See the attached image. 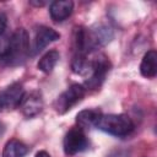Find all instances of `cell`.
Masks as SVG:
<instances>
[{
    "mask_svg": "<svg viewBox=\"0 0 157 157\" xmlns=\"http://www.w3.org/2000/svg\"><path fill=\"white\" fill-rule=\"evenodd\" d=\"M94 128L115 137H125L134 131L135 124L125 114H101Z\"/></svg>",
    "mask_w": 157,
    "mask_h": 157,
    "instance_id": "cell-1",
    "label": "cell"
},
{
    "mask_svg": "<svg viewBox=\"0 0 157 157\" xmlns=\"http://www.w3.org/2000/svg\"><path fill=\"white\" fill-rule=\"evenodd\" d=\"M29 55V37L26 29L17 28L10 36L9 52L6 56V61L11 65L21 64Z\"/></svg>",
    "mask_w": 157,
    "mask_h": 157,
    "instance_id": "cell-2",
    "label": "cell"
},
{
    "mask_svg": "<svg viewBox=\"0 0 157 157\" xmlns=\"http://www.w3.org/2000/svg\"><path fill=\"white\" fill-rule=\"evenodd\" d=\"M109 69H110V63L104 54H98L96 58L91 59L90 71L87 74V77L83 85L85 88L97 90L103 83L107 74L109 72Z\"/></svg>",
    "mask_w": 157,
    "mask_h": 157,
    "instance_id": "cell-3",
    "label": "cell"
},
{
    "mask_svg": "<svg viewBox=\"0 0 157 157\" xmlns=\"http://www.w3.org/2000/svg\"><path fill=\"white\" fill-rule=\"evenodd\" d=\"M86 94V88L83 85L72 83L66 91H64L55 101L54 108L59 114H65L75 104H77Z\"/></svg>",
    "mask_w": 157,
    "mask_h": 157,
    "instance_id": "cell-4",
    "label": "cell"
},
{
    "mask_svg": "<svg viewBox=\"0 0 157 157\" xmlns=\"http://www.w3.org/2000/svg\"><path fill=\"white\" fill-rule=\"evenodd\" d=\"M64 152L67 156H75L80 152H83L88 148L90 146V141L85 134V131L82 129L77 128H72L70 129L65 137H64Z\"/></svg>",
    "mask_w": 157,
    "mask_h": 157,
    "instance_id": "cell-5",
    "label": "cell"
},
{
    "mask_svg": "<svg viewBox=\"0 0 157 157\" xmlns=\"http://www.w3.org/2000/svg\"><path fill=\"white\" fill-rule=\"evenodd\" d=\"M20 108H21L23 115L27 118H33V117L38 115L43 109V99H42L40 93L37 91L31 92L28 94L25 93V96L21 101Z\"/></svg>",
    "mask_w": 157,
    "mask_h": 157,
    "instance_id": "cell-6",
    "label": "cell"
},
{
    "mask_svg": "<svg viewBox=\"0 0 157 157\" xmlns=\"http://www.w3.org/2000/svg\"><path fill=\"white\" fill-rule=\"evenodd\" d=\"M59 38L60 34L55 29L47 26H39L36 29V36H34V53L43 50L47 45L58 40Z\"/></svg>",
    "mask_w": 157,
    "mask_h": 157,
    "instance_id": "cell-7",
    "label": "cell"
},
{
    "mask_svg": "<svg viewBox=\"0 0 157 157\" xmlns=\"http://www.w3.org/2000/svg\"><path fill=\"white\" fill-rule=\"evenodd\" d=\"M74 11V2L71 0H56L49 6V13L54 22H63L71 16Z\"/></svg>",
    "mask_w": 157,
    "mask_h": 157,
    "instance_id": "cell-8",
    "label": "cell"
},
{
    "mask_svg": "<svg viewBox=\"0 0 157 157\" xmlns=\"http://www.w3.org/2000/svg\"><path fill=\"white\" fill-rule=\"evenodd\" d=\"M6 109H13L20 107L21 101L25 96V90L23 86L18 82H15L12 85H10L5 91L1 92Z\"/></svg>",
    "mask_w": 157,
    "mask_h": 157,
    "instance_id": "cell-9",
    "label": "cell"
},
{
    "mask_svg": "<svg viewBox=\"0 0 157 157\" xmlns=\"http://www.w3.org/2000/svg\"><path fill=\"white\" fill-rule=\"evenodd\" d=\"M140 72L146 78H152L157 74V53L156 50H148L140 64Z\"/></svg>",
    "mask_w": 157,
    "mask_h": 157,
    "instance_id": "cell-10",
    "label": "cell"
},
{
    "mask_svg": "<svg viewBox=\"0 0 157 157\" xmlns=\"http://www.w3.org/2000/svg\"><path fill=\"white\" fill-rule=\"evenodd\" d=\"M28 151L29 148L26 144L17 139H11L4 146L2 157H25Z\"/></svg>",
    "mask_w": 157,
    "mask_h": 157,
    "instance_id": "cell-11",
    "label": "cell"
},
{
    "mask_svg": "<svg viewBox=\"0 0 157 157\" xmlns=\"http://www.w3.org/2000/svg\"><path fill=\"white\" fill-rule=\"evenodd\" d=\"M99 115H101V113L96 109H85V110H81L76 115V123H77L78 128L82 130L90 129L96 125V121L99 118Z\"/></svg>",
    "mask_w": 157,
    "mask_h": 157,
    "instance_id": "cell-12",
    "label": "cell"
},
{
    "mask_svg": "<svg viewBox=\"0 0 157 157\" xmlns=\"http://www.w3.org/2000/svg\"><path fill=\"white\" fill-rule=\"evenodd\" d=\"M59 59H60L59 52H56V50H49V52H47L40 58V60L37 64V67L42 72H44V74H50L53 71V69L55 67L56 63L59 61Z\"/></svg>",
    "mask_w": 157,
    "mask_h": 157,
    "instance_id": "cell-13",
    "label": "cell"
},
{
    "mask_svg": "<svg viewBox=\"0 0 157 157\" xmlns=\"http://www.w3.org/2000/svg\"><path fill=\"white\" fill-rule=\"evenodd\" d=\"M9 43H10V36H6L5 33L0 36V60H5L9 52Z\"/></svg>",
    "mask_w": 157,
    "mask_h": 157,
    "instance_id": "cell-14",
    "label": "cell"
},
{
    "mask_svg": "<svg viewBox=\"0 0 157 157\" xmlns=\"http://www.w3.org/2000/svg\"><path fill=\"white\" fill-rule=\"evenodd\" d=\"M6 27H7V17L5 13L0 12V36L5 33Z\"/></svg>",
    "mask_w": 157,
    "mask_h": 157,
    "instance_id": "cell-15",
    "label": "cell"
},
{
    "mask_svg": "<svg viewBox=\"0 0 157 157\" xmlns=\"http://www.w3.org/2000/svg\"><path fill=\"white\" fill-rule=\"evenodd\" d=\"M29 5L32 6H36V7H42L45 5V1H37V0H31L29 1Z\"/></svg>",
    "mask_w": 157,
    "mask_h": 157,
    "instance_id": "cell-16",
    "label": "cell"
},
{
    "mask_svg": "<svg viewBox=\"0 0 157 157\" xmlns=\"http://www.w3.org/2000/svg\"><path fill=\"white\" fill-rule=\"evenodd\" d=\"M6 110V105H5V102H4V98H2V94L0 92V113Z\"/></svg>",
    "mask_w": 157,
    "mask_h": 157,
    "instance_id": "cell-17",
    "label": "cell"
},
{
    "mask_svg": "<svg viewBox=\"0 0 157 157\" xmlns=\"http://www.w3.org/2000/svg\"><path fill=\"white\" fill-rule=\"evenodd\" d=\"M36 157H50V155L47 151H39V152H37Z\"/></svg>",
    "mask_w": 157,
    "mask_h": 157,
    "instance_id": "cell-18",
    "label": "cell"
},
{
    "mask_svg": "<svg viewBox=\"0 0 157 157\" xmlns=\"http://www.w3.org/2000/svg\"><path fill=\"white\" fill-rule=\"evenodd\" d=\"M4 131H5V128H4V125L0 123V136L4 134Z\"/></svg>",
    "mask_w": 157,
    "mask_h": 157,
    "instance_id": "cell-19",
    "label": "cell"
}]
</instances>
